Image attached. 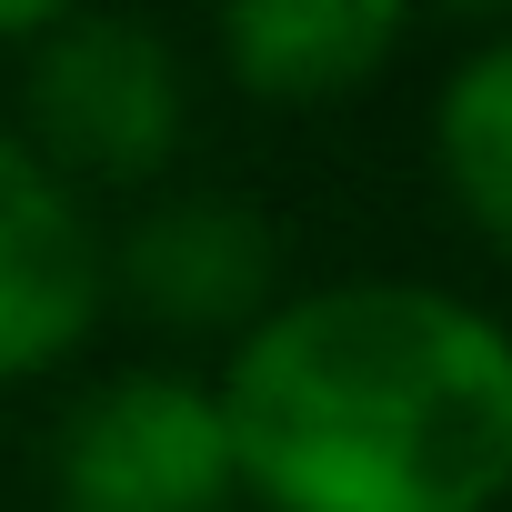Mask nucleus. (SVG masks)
<instances>
[{"instance_id":"nucleus-1","label":"nucleus","mask_w":512,"mask_h":512,"mask_svg":"<svg viewBox=\"0 0 512 512\" xmlns=\"http://www.w3.org/2000/svg\"><path fill=\"white\" fill-rule=\"evenodd\" d=\"M221 432L272 512H492L512 482V342L432 282H322L231 342Z\"/></svg>"},{"instance_id":"nucleus-7","label":"nucleus","mask_w":512,"mask_h":512,"mask_svg":"<svg viewBox=\"0 0 512 512\" xmlns=\"http://www.w3.org/2000/svg\"><path fill=\"white\" fill-rule=\"evenodd\" d=\"M432 161H442V191H452V211L472 221V241L502 251V241H512V41H502V31L442 71Z\"/></svg>"},{"instance_id":"nucleus-4","label":"nucleus","mask_w":512,"mask_h":512,"mask_svg":"<svg viewBox=\"0 0 512 512\" xmlns=\"http://www.w3.org/2000/svg\"><path fill=\"white\" fill-rule=\"evenodd\" d=\"M101 292H111V262H101L91 201L21 131H0V382H31L61 352H81L101 322Z\"/></svg>"},{"instance_id":"nucleus-5","label":"nucleus","mask_w":512,"mask_h":512,"mask_svg":"<svg viewBox=\"0 0 512 512\" xmlns=\"http://www.w3.org/2000/svg\"><path fill=\"white\" fill-rule=\"evenodd\" d=\"M111 282L161 322V332H251L282 302V231L231 191H171L151 201L111 251Z\"/></svg>"},{"instance_id":"nucleus-8","label":"nucleus","mask_w":512,"mask_h":512,"mask_svg":"<svg viewBox=\"0 0 512 512\" xmlns=\"http://www.w3.org/2000/svg\"><path fill=\"white\" fill-rule=\"evenodd\" d=\"M41 31H51V0H0V41H21V51H31Z\"/></svg>"},{"instance_id":"nucleus-3","label":"nucleus","mask_w":512,"mask_h":512,"mask_svg":"<svg viewBox=\"0 0 512 512\" xmlns=\"http://www.w3.org/2000/svg\"><path fill=\"white\" fill-rule=\"evenodd\" d=\"M51 492L61 512H231L241 472H231L221 392L161 362L91 382L51 432Z\"/></svg>"},{"instance_id":"nucleus-6","label":"nucleus","mask_w":512,"mask_h":512,"mask_svg":"<svg viewBox=\"0 0 512 512\" xmlns=\"http://www.w3.org/2000/svg\"><path fill=\"white\" fill-rule=\"evenodd\" d=\"M402 41H412L402 0H231L221 11V61L262 101H342L382 81Z\"/></svg>"},{"instance_id":"nucleus-2","label":"nucleus","mask_w":512,"mask_h":512,"mask_svg":"<svg viewBox=\"0 0 512 512\" xmlns=\"http://www.w3.org/2000/svg\"><path fill=\"white\" fill-rule=\"evenodd\" d=\"M21 111L31 151L81 181H151L171 171L191 131V71L151 21L121 11H51V31L21 51Z\"/></svg>"}]
</instances>
